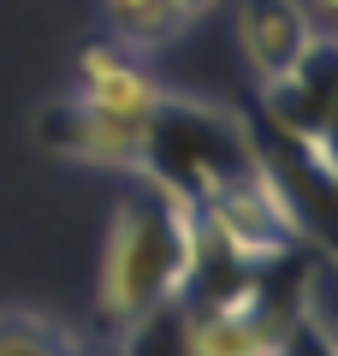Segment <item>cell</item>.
<instances>
[{"label":"cell","mask_w":338,"mask_h":356,"mask_svg":"<svg viewBox=\"0 0 338 356\" xmlns=\"http://www.w3.org/2000/svg\"><path fill=\"white\" fill-rule=\"evenodd\" d=\"M238 48L255 83H279V77L303 72L321 48H332L321 24L309 18L303 0H238Z\"/></svg>","instance_id":"277c9868"},{"label":"cell","mask_w":338,"mask_h":356,"mask_svg":"<svg viewBox=\"0 0 338 356\" xmlns=\"http://www.w3.org/2000/svg\"><path fill=\"white\" fill-rule=\"evenodd\" d=\"M0 356H83V339L42 309H0Z\"/></svg>","instance_id":"ba28073f"},{"label":"cell","mask_w":338,"mask_h":356,"mask_svg":"<svg viewBox=\"0 0 338 356\" xmlns=\"http://www.w3.org/2000/svg\"><path fill=\"white\" fill-rule=\"evenodd\" d=\"M178 6H184V18H190V24H196V18H208L214 6H225V0H178Z\"/></svg>","instance_id":"9c48e42d"},{"label":"cell","mask_w":338,"mask_h":356,"mask_svg":"<svg viewBox=\"0 0 338 356\" xmlns=\"http://www.w3.org/2000/svg\"><path fill=\"white\" fill-rule=\"evenodd\" d=\"M285 315L273 309H190L184 350L190 356H273Z\"/></svg>","instance_id":"8992f818"},{"label":"cell","mask_w":338,"mask_h":356,"mask_svg":"<svg viewBox=\"0 0 338 356\" xmlns=\"http://www.w3.org/2000/svg\"><path fill=\"white\" fill-rule=\"evenodd\" d=\"M36 137L48 154L77 166H101V172L119 178H143V125L119 113H101V107L77 102V95H60L36 113Z\"/></svg>","instance_id":"3957f363"},{"label":"cell","mask_w":338,"mask_h":356,"mask_svg":"<svg viewBox=\"0 0 338 356\" xmlns=\"http://www.w3.org/2000/svg\"><path fill=\"white\" fill-rule=\"evenodd\" d=\"M273 356H285V350H279V344H273Z\"/></svg>","instance_id":"8fae6325"},{"label":"cell","mask_w":338,"mask_h":356,"mask_svg":"<svg viewBox=\"0 0 338 356\" xmlns=\"http://www.w3.org/2000/svg\"><path fill=\"white\" fill-rule=\"evenodd\" d=\"M255 161H261V143H255L250 119L225 102H202V95L166 89L161 107L143 125V178L172 184L190 202H202L220 184L243 178Z\"/></svg>","instance_id":"7a4b0ae2"},{"label":"cell","mask_w":338,"mask_h":356,"mask_svg":"<svg viewBox=\"0 0 338 356\" xmlns=\"http://www.w3.org/2000/svg\"><path fill=\"white\" fill-rule=\"evenodd\" d=\"M202 250H208V232L196 202L172 184L131 178V191L113 202L107 243H101V321L119 332H143L166 309H178L196 285Z\"/></svg>","instance_id":"6da1fadb"},{"label":"cell","mask_w":338,"mask_h":356,"mask_svg":"<svg viewBox=\"0 0 338 356\" xmlns=\"http://www.w3.org/2000/svg\"><path fill=\"white\" fill-rule=\"evenodd\" d=\"M314 13H321V18H326V13H332V0H314Z\"/></svg>","instance_id":"30bf717a"},{"label":"cell","mask_w":338,"mask_h":356,"mask_svg":"<svg viewBox=\"0 0 338 356\" xmlns=\"http://www.w3.org/2000/svg\"><path fill=\"white\" fill-rule=\"evenodd\" d=\"M101 13H107L113 42L131 48V54H154V48H166V42H178L190 30L178 0H101Z\"/></svg>","instance_id":"52a82bcc"},{"label":"cell","mask_w":338,"mask_h":356,"mask_svg":"<svg viewBox=\"0 0 338 356\" xmlns=\"http://www.w3.org/2000/svg\"><path fill=\"white\" fill-rule=\"evenodd\" d=\"M72 95L101 113H119V119H137L149 125V113L161 107L166 89L154 83V72L143 65V54L119 48V42H95V48L77 54V72H72Z\"/></svg>","instance_id":"5b68a950"}]
</instances>
